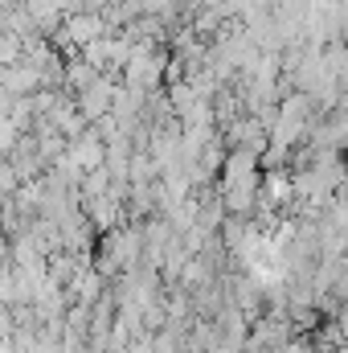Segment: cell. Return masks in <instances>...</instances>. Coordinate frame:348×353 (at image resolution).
<instances>
[{
    "label": "cell",
    "instance_id": "obj_1",
    "mask_svg": "<svg viewBox=\"0 0 348 353\" xmlns=\"http://www.w3.org/2000/svg\"><path fill=\"white\" fill-rule=\"evenodd\" d=\"M70 29H74V37H78V41H87V46H90V37H94V33H98V29H102V25H98V21H94V17H87V12H78V17H74V25H70Z\"/></svg>",
    "mask_w": 348,
    "mask_h": 353
}]
</instances>
